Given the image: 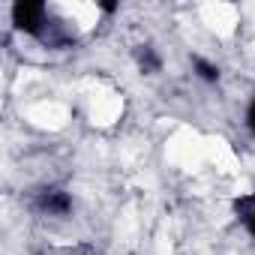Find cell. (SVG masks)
I'll list each match as a JSON object with an SVG mask.
<instances>
[{"label":"cell","mask_w":255,"mask_h":255,"mask_svg":"<svg viewBox=\"0 0 255 255\" xmlns=\"http://www.w3.org/2000/svg\"><path fill=\"white\" fill-rule=\"evenodd\" d=\"M42 15H45V6L42 3H15L12 6V21L24 33H39Z\"/></svg>","instance_id":"1"},{"label":"cell","mask_w":255,"mask_h":255,"mask_svg":"<svg viewBox=\"0 0 255 255\" xmlns=\"http://www.w3.org/2000/svg\"><path fill=\"white\" fill-rule=\"evenodd\" d=\"M234 210L249 222L252 216H255V195H249V198H237V204H234Z\"/></svg>","instance_id":"3"},{"label":"cell","mask_w":255,"mask_h":255,"mask_svg":"<svg viewBox=\"0 0 255 255\" xmlns=\"http://www.w3.org/2000/svg\"><path fill=\"white\" fill-rule=\"evenodd\" d=\"M42 207L51 210V213H66V210H69V198H66L63 192H48V195L42 198Z\"/></svg>","instance_id":"2"},{"label":"cell","mask_w":255,"mask_h":255,"mask_svg":"<svg viewBox=\"0 0 255 255\" xmlns=\"http://www.w3.org/2000/svg\"><path fill=\"white\" fill-rule=\"evenodd\" d=\"M138 60H141V66H144V69H159V57H156L150 48L138 51Z\"/></svg>","instance_id":"5"},{"label":"cell","mask_w":255,"mask_h":255,"mask_svg":"<svg viewBox=\"0 0 255 255\" xmlns=\"http://www.w3.org/2000/svg\"><path fill=\"white\" fill-rule=\"evenodd\" d=\"M195 69H198V75H201L204 81H216V78H219V69H216L213 63H207V60H195Z\"/></svg>","instance_id":"4"},{"label":"cell","mask_w":255,"mask_h":255,"mask_svg":"<svg viewBox=\"0 0 255 255\" xmlns=\"http://www.w3.org/2000/svg\"><path fill=\"white\" fill-rule=\"evenodd\" d=\"M249 129H252V132H255V102H252V105H249Z\"/></svg>","instance_id":"6"},{"label":"cell","mask_w":255,"mask_h":255,"mask_svg":"<svg viewBox=\"0 0 255 255\" xmlns=\"http://www.w3.org/2000/svg\"><path fill=\"white\" fill-rule=\"evenodd\" d=\"M249 231H252V234H255V216H252V219H249Z\"/></svg>","instance_id":"7"}]
</instances>
